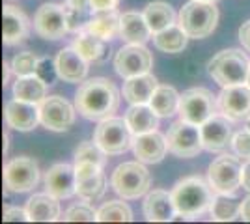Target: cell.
I'll return each mask as SVG.
<instances>
[{
  "mask_svg": "<svg viewBox=\"0 0 250 224\" xmlns=\"http://www.w3.org/2000/svg\"><path fill=\"white\" fill-rule=\"evenodd\" d=\"M179 99L181 96L176 92V88L167 84H159L149 99V107L155 110L161 118H168L176 114L179 108Z\"/></svg>",
  "mask_w": 250,
  "mask_h": 224,
  "instance_id": "obj_31",
  "label": "cell"
},
{
  "mask_svg": "<svg viewBox=\"0 0 250 224\" xmlns=\"http://www.w3.org/2000/svg\"><path fill=\"white\" fill-rule=\"evenodd\" d=\"M208 71L222 88L233 84H247L250 73V60L239 49H226L209 60Z\"/></svg>",
  "mask_w": 250,
  "mask_h": 224,
  "instance_id": "obj_3",
  "label": "cell"
},
{
  "mask_svg": "<svg viewBox=\"0 0 250 224\" xmlns=\"http://www.w3.org/2000/svg\"><path fill=\"white\" fill-rule=\"evenodd\" d=\"M62 221L65 223H94L97 221V211L94 207H90L88 204H75L63 213Z\"/></svg>",
  "mask_w": 250,
  "mask_h": 224,
  "instance_id": "obj_37",
  "label": "cell"
},
{
  "mask_svg": "<svg viewBox=\"0 0 250 224\" xmlns=\"http://www.w3.org/2000/svg\"><path fill=\"white\" fill-rule=\"evenodd\" d=\"M133 151H135L136 159L144 164L161 163L168 151L167 137H163L159 131H149L144 135H138L133 142Z\"/></svg>",
  "mask_w": 250,
  "mask_h": 224,
  "instance_id": "obj_20",
  "label": "cell"
},
{
  "mask_svg": "<svg viewBox=\"0 0 250 224\" xmlns=\"http://www.w3.org/2000/svg\"><path fill=\"white\" fill-rule=\"evenodd\" d=\"M40 58L32 51H22L17 53L11 60V71L15 77H26V75H36V67H38Z\"/></svg>",
  "mask_w": 250,
  "mask_h": 224,
  "instance_id": "obj_36",
  "label": "cell"
},
{
  "mask_svg": "<svg viewBox=\"0 0 250 224\" xmlns=\"http://www.w3.org/2000/svg\"><path fill=\"white\" fill-rule=\"evenodd\" d=\"M247 84H249V86H250V73H249V81H247Z\"/></svg>",
  "mask_w": 250,
  "mask_h": 224,
  "instance_id": "obj_48",
  "label": "cell"
},
{
  "mask_svg": "<svg viewBox=\"0 0 250 224\" xmlns=\"http://www.w3.org/2000/svg\"><path fill=\"white\" fill-rule=\"evenodd\" d=\"M120 105V90L110 79L94 77L79 86L75 107L88 120L101 122L114 114Z\"/></svg>",
  "mask_w": 250,
  "mask_h": 224,
  "instance_id": "obj_1",
  "label": "cell"
},
{
  "mask_svg": "<svg viewBox=\"0 0 250 224\" xmlns=\"http://www.w3.org/2000/svg\"><path fill=\"white\" fill-rule=\"evenodd\" d=\"M144 19L151 32L157 34L176 22V13L167 2H149L144 10Z\"/></svg>",
  "mask_w": 250,
  "mask_h": 224,
  "instance_id": "obj_32",
  "label": "cell"
},
{
  "mask_svg": "<svg viewBox=\"0 0 250 224\" xmlns=\"http://www.w3.org/2000/svg\"><path fill=\"white\" fill-rule=\"evenodd\" d=\"M45 189L58 200L77 194V172L69 164H54L45 174Z\"/></svg>",
  "mask_w": 250,
  "mask_h": 224,
  "instance_id": "obj_19",
  "label": "cell"
},
{
  "mask_svg": "<svg viewBox=\"0 0 250 224\" xmlns=\"http://www.w3.org/2000/svg\"><path fill=\"white\" fill-rule=\"evenodd\" d=\"M157 86H159V82L151 73L136 75L131 79H125L124 97L131 105H146V103H149Z\"/></svg>",
  "mask_w": 250,
  "mask_h": 224,
  "instance_id": "obj_26",
  "label": "cell"
},
{
  "mask_svg": "<svg viewBox=\"0 0 250 224\" xmlns=\"http://www.w3.org/2000/svg\"><path fill=\"white\" fill-rule=\"evenodd\" d=\"M75 108L62 96H49L40 103V120L51 131H67L75 122Z\"/></svg>",
  "mask_w": 250,
  "mask_h": 224,
  "instance_id": "obj_13",
  "label": "cell"
},
{
  "mask_svg": "<svg viewBox=\"0 0 250 224\" xmlns=\"http://www.w3.org/2000/svg\"><path fill=\"white\" fill-rule=\"evenodd\" d=\"M88 32L95 34L99 38H103L106 41L114 40V38H120V32H122V15L116 10H97L94 11L90 22L86 24Z\"/></svg>",
  "mask_w": 250,
  "mask_h": 224,
  "instance_id": "obj_24",
  "label": "cell"
},
{
  "mask_svg": "<svg viewBox=\"0 0 250 224\" xmlns=\"http://www.w3.org/2000/svg\"><path fill=\"white\" fill-rule=\"evenodd\" d=\"M241 183H243V187L250 191V159L243 164V174H241Z\"/></svg>",
  "mask_w": 250,
  "mask_h": 224,
  "instance_id": "obj_44",
  "label": "cell"
},
{
  "mask_svg": "<svg viewBox=\"0 0 250 224\" xmlns=\"http://www.w3.org/2000/svg\"><path fill=\"white\" fill-rule=\"evenodd\" d=\"M97 221L99 223H131L133 221V211L125 202H112L103 204L97 209Z\"/></svg>",
  "mask_w": 250,
  "mask_h": 224,
  "instance_id": "obj_34",
  "label": "cell"
},
{
  "mask_svg": "<svg viewBox=\"0 0 250 224\" xmlns=\"http://www.w3.org/2000/svg\"><path fill=\"white\" fill-rule=\"evenodd\" d=\"M202 131V140H204V149L209 151H220L231 142V120L228 116L213 114L206 123L200 125Z\"/></svg>",
  "mask_w": 250,
  "mask_h": 224,
  "instance_id": "obj_16",
  "label": "cell"
},
{
  "mask_svg": "<svg viewBox=\"0 0 250 224\" xmlns=\"http://www.w3.org/2000/svg\"><path fill=\"white\" fill-rule=\"evenodd\" d=\"M90 2H92L94 10L97 11V10H116L122 0H90Z\"/></svg>",
  "mask_w": 250,
  "mask_h": 224,
  "instance_id": "obj_43",
  "label": "cell"
},
{
  "mask_svg": "<svg viewBox=\"0 0 250 224\" xmlns=\"http://www.w3.org/2000/svg\"><path fill=\"white\" fill-rule=\"evenodd\" d=\"M213 192H215L213 187L196 176H190V178L177 182L172 191L177 215L188 219V217H196V215L208 211L215 200Z\"/></svg>",
  "mask_w": 250,
  "mask_h": 224,
  "instance_id": "obj_2",
  "label": "cell"
},
{
  "mask_svg": "<svg viewBox=\"0 0 250 224\" xmlns=\"http://www.w3.org/2000/svg\"><path fill=\"white\" fill-rule=\"evenodd\" d=\"M168 151L174 153L176 157L181 159H190L196 157L204 149V140H202V131L200 125H194L185 120L174 122L167 133Z\"/></svg>",
  "mask_w": 250,
  "mask_h": 224,
  "instance_id": "obj_7",
  "label": "cell"
},
{
  "mask_svg": "<svg viewBox=\"0 0 250 224\" xmlns=\"http://www.w3.org/2000/svg\"><path fill=\"white\" fill-rule=\"evenodd\" d=\"M47 88H49V84L43 82L38 75L17 77V81L13 84V97L21 99V101H28V103L40 105L43 99L47 97Z\"/></svg>",
  "mask_w": 250,
  "mask_h": 224,
  "instance_id": "obj_29",
  "label": "cell"
},
{
  "mask_svg": "<svg viewBox=\"0 0 250 224\" xmlns=\"http://www.w3.org/2000/svg\"><path fill=\"white\" fill-rule=\"evenodd\" d=\"M243 164L233 155H220L211 163L208 172V182L217 194H235L241 185Z\"/></svg>",
  "mask_w": 250,
  "mask_h": 224,
  "instance_id": "obj_9",
  "label": "cell"
},
{
  "mask_svg": "<svg viewBox=\"0 0 250 224\" xmlns=\"http://www.w3.org/2000/svg\"><path fill=\"white\" fill-rule=\"evenodd\" d=\"M77 172V194L86 200H99L106 191V178L103 174V166L94 163H75Z\"/></svg>",
  "mask_w": 250,
  "mask_h": 224,
  "instance_id": "obj_15",
  "label": "cell"
},
{
  "mask_svg": "<svg viewBox=\"0 0 250 224\" xmlns=\"http://www.w3.org/2000/svg\"><path fill=\"white\" fill-rule=\"evenodd\" d=\"M30 32V21L26 17V13L17 8L6 4L2 10V41L4 45H17L22 40H26V36Z\"/></svg>",
  "mask_w": 250,
  "mask_h": 224,
  "instance_id": "obj_17",
  "label": "cell"
},
{
  "mask_svg": "<svg viewBox=\"0 0 250 224\" xmlns=\"http://www.w3.org/2000/svg\"><path fill=\"white\" fill-rule=\"evenodd\" d=\"M94 140L108 155H120L129 148H133L135 135L129 127L127 120L110 116L99 122V125L95 129Z\"/></svg>",
  "mask_w": 250,
  "mask_h": 224,
  "instance_id": "obj_6",
  "label": "cell"
},
{
  "mask_svg": "<svg viewBox=\"0 0 250 224\" xmlns=\"http://www.w3.org/2000/svg\"><path fill=\"white\" fill-rule=\"evenodd\" d=\"M177 215L176 204L172 198V192L151 191L144 198V217L149 223H168L174 221Z\"/></svg>",
  "mask_w": 250,
  "mask_h": 224,
  "instance_id": "obj_22",
  "label": "cell"
},
{
  "mask_svg": "<svg viewBox=\"0 0 250 224\" xmlns=\"http://www.w3.org/2000/svg\"><path fill=\"white\" fill-rule=\"evenodd\" d=\"M241 219L250 223V194L241 202Z\"/></svg>",
  "mask_w": 250,
  "mask_h": 224,
  "instance_id": "obj_45",
  "label": "cell"
},
{
  "mask_svg": "<svg viewBox=\"0 0 250 224\" xmlns=\"http://www.w3.org/2000/svg\"><path fill=\"white\" fill-rule=\"evenodd\" d=\"M217 99L208 88H190L183 92L179 99V118L194 125L206 123L213 114H217Z\"/></svg>",
  "mask_w": 250,
  "mask_h": 224,
  "instance_id": "obj_8",
  "label": "cell"
},
{
  "mask_svg": "<svg viewBox=\"0 0 250 224\" xmlns=\"http://www.w3.org/2000/svg\"><path fill=\"white\" fill-rule=\"evenodd\" d=\"M231 146H233V151L239 155V157H245V159H250V131L247 127L235 133L233 139H231Z\"/></svg>",
  "mask_w": 250,
  "mask_h": 224,
  "instance_id": "obj_39",
  "label": "cell"
},
{
  "mask_svg": "<svg viewBox=\"0 0 250 224\" xmlns=\"http://www.w3.org/2000/svg\"><path fill=\"white\" fill-rule=\"evenodd\" d=\"M151 28L147 26L144 13L136 11H127L122 15V32L120 38L125 43H135V45H144L151 38Z\"/></svg>",
  "mask_w": 250,
  "mask_h": 224,
  "instance_id": "obj_27",
  "label": "cell"
},
{
  "mask_svg": "<svg viewBox=\"0 0 250 224\" xmlns=\"http://www.w3.org/2000/svg\"><path fill=\"white\" fill-rule=\"evenodd\" d=\"M36 75L49 86L54 84V81H56V77H58L56 60H51L49 56H42L40 62H38V67H36Z\"/></svg>",
  "mask_w": 250,
  "mask_h": 224,
  "instance_id": "obj_38",
  "label": "cell"
},
{
  "mask_svg": "<svg viewBox=\"0 0 250 224\" xmlns=\"http://www.w3.org/2000/svg\"><path fill=\"white\" fill-rule=\"evenodd\" d=\"M153 65V56L144 45L127 43L122 47L114 56V69L116 73L124 79H131L136 75L149 73Z\"/></svg>",
  "mask_w": 250,
  "mask_h": 224,
  "instance_id": "obj_12",
  "label": "cell"
},
{
  "mask_svg": "<svg viewBox=\"0 0 250 224\" xmlns=\"http://www.w3.org/2000/svg\"><path fill=\"white\" fill-rule=\"evenodd\" d=\"M2 221H4V223H24V221H28L26 207L21 209V207L6 205V207H4V217H2Z\"/></svg>",
  "mask_w": 250,
  "mask_h": 224,
  "instance_id": "obj_40",
  "label": "cell"
},
{
  "mask_svg": "<svg viewBox=\"0 0 250 224\" xmlns=\"http://www.w3.org/2000/svg\"><path fill=\"white\" fill-rule=\"evenodd\" d=\"M106 151H104L97 142H83L75 151V163H94L97 166H104L106 163Z\"/></svg>",
  "mask_w": 250,
  "mask_h": 224,
  "instance_id": "obj_35",
  "label": "cell"
},
{
  "mask_svg": "<svg viewBox=\"0 0 250 224\" xmlns=\"http://www.w3.org/2000/svg\"><path fill=\"white\" fill-rule=\"evenodd\" d=\"M247 129H249V131H250V116L247 118Z\"/></svg>",
  "mask_w": 250,
  "mask_h": 224,
  "instance_id": "obj_47",
  "label": "cell"
},
{
  "mask_svg": "<svg viewBox=\"0 0 250 224\" xmlns=\"http://www.w3.org/2000/svg\"><path fill=\"white\" fill-rule=\"evenodd\" d=\"M4 116L8 127L15 131H32L38 123H42L40 120V105L21 101V99H13L6 103L4 108Z\"/></svg>",
  "mask_w": 250,
  "mask_h": 224,
  "instance_id": "obj_18",
  "label": "cell"
},
{
  "mask_svg": "<svg viewBox=\"0 0 250 224\" xmlns=\"http://www.w3.org/2000/svg\"><path fill=\"white\" fill-rule=\"evenodd\" d=\"M73 47L86 62L99 64V62H104L108 58L106 40H103V38H99V36H95L92 32H88V30H81V32L77 34Z\"/></svg>",
  "mask_w": 250,
  "mask_h": 224,
  "instance_id": "obj_25",
  "label": "cell"
},
{
  "mask_svg": "<svg viewBox=\"0 0 250 224\" xmlns=\"http://www.w3.org/2000/svg\"><path fill=\"white\" fill-rule=\"evenodd\" d=\"M209 211H211L213 221L229 223V221H235L237 217H241V204L228 198V194H217Z\"/></svg>",
  "mask_w": 250,
  "mask_h": 224,
  "instance_id": "obj_33",
  "label": "cell"
},
{
  "mask_svg": "<svg viewBox=\"0 0 250 224\" xmlns=\"http://www.w3.org/2000/svg\"><path fill=\"white\" fill-rule=\"evenodd\" d=\"M239 41H241V45L247 49V51H250V19L247 22H243V24H241Z\"/></svg>",
  "mask_w": 250,
  "mask_h": 224,
  "instance_id": "obj_42",
  "label": "cell"
},
{
  "mask_svg": "<svg viewBox=\"0 0 250 224\" xmlns=\"http://www.w3.org/2000/svg\"><path fill=\"white\" fill-rule=\"evenodd\" d=\"M65 6L75 8V10H81V11H88V13H94L95 11L90 0H65Z\"/></svg>",
  "mask_w": 250,
  "mask_h": 224,
  "instance_id": "obj_41",
  "label": "cell"
},
{
  "mask_svg": "<svg viewBox=\"0 0 250 224\" xmlns=\"http://www.w3.org/2000/svg\"><path fill=\"white\" fill-rule=\"evenodd\" d=\"M26 213L32 223H54L60 217V204L58 198L49 192L34 194L26 202Z\"/></svg>",
  "mask_w": 250,
  "mask_h": 224,
  "instance_id": "obj_23",
  "label": "cell"
},
{
  "mask_svg": "<svg viewBox=\"0 0 250 224\" xmlns=\"http://www.w3.org/2000/svg\"><path fill=\"white\" fill-rule=\"evenodd\" d=\"M159 118L161 116L149 107V103H146V105H131V108L125 112V120H127V123H129V127H131L135 137L149 133V131H157Z\"/></svg>",
  "mask_w": 250,
  "mask_h": 224,
  "instance_id": "obj_28",
  "label": "cell"
},
{
  "mask_svg": "<svg viewBox=\"0 0 250 224\" xmlns=\"http://www.w3.org/2000/svg\"><path fill=\"white\" fill-rule=\"evenodd\" d=\"M34 30L47 41L62 40L69 32L63 4H42L34 17Z\"/></svg>",
  "mask_w": 250,
  "mask_h": 224,
  "instance_id": "obj_11",
  "label": "cell"
},
{
  "mask_svg": "<svg viewBox=\"0 0 250 224\" xmlns=\"http://www.w3.org/2000/svg\"><path fill=\"white\" fill-rule=\"evenodd\" d=\"M217 107L231 122L247 120L250 116V86H224L222 92L217 96Z\"/></svg>",
  "mask_w": 250,
  "mask_h": 224,
  "instance_id": "obj_14",
  "label": "cell"
},
{
  "mask_svg": "<svg viewBox=\"0 0 250 224\" xmlns=\"http://www.w3.org/2000/svg\"><path fill=\"white\" fill-rule=\"evenodd\" d=\"M10 73H13L11 71V64L4 62V86H8V82H10Z\"/></svg>",
  "mask_w": 250,
  "mask_h": 224,
  "instance_id": "obj_46",
  "label": "cell"
},
{
  "mask_svg": "<svg viewBox=\"0 0 250 224\" xmlns=\"http://www.w3.org/2000/svg\"><path fill=\"white\" fill-rule=\"evenodd\" d=\"M40 182V166L32 157H15L4 166V185L8 192H28Z\"/></svg>",
  "mask_w": 250,
  "mask_h": 224,
  "instance_id": "obj_10",
  "label": "cell"
},
{
  "mask_svg": "<svg viewBox=\"0 0 250 224\" xmlns=\"http://www.w3.org/2000/svg\"><path fill=\"white\" fill-rule=\"evenodd\" d=\"M204 2H217V0H204Z\"/></svg>",
  "mask_w": 250,
  "mask_h": 224,
  "instance_id": "obj_49",
  "label": "cell"
},
{
  "mask_svg": "<svg viewBox=\"0 0 250 224\" xmlns=\"http://www.w3.org/2000/svg\"><path fill=\"white\" fill-rule=\"evenodd\" d=\"M217 22H219V10L215 8V2L190 0L179 10L177 15V24L192 40L208 38L217 28Z\"/></svg>",
  "mask_w": 250,
  "mask_h": 224,
  "instance_id": "obj_4",
  "label": "cell"
},
{
  "mask_svg": "<svg viewBox=\"0 0 250 224\" xmlns=\"http://www.w3.org/2000/svg\"><path fill=\"white\" fill-rule=\"evenodd\" d=\"M88 64L81 54L75 51V47H65L56 56V69H58V79L63 82H83L88 75Z\"/></svg>",
  "mask_w": 250,
  "mask_h": 224,
  "instance_id": "obj_21",
  "label": "cell"
},
{
  "mask_svg": "<svg viewBox=\"0 0 250 224\" xmlns=\"http://www.w3.org/2000/svg\"><path fill=\"white\" fill-rule=\"evenodd\" d=\"M112 187L114 191L125 198V200H135L138 196L146 194L151 185V174L140 163H124L120 164L112 174Z\"/></svg>",
  "mask_w": 250,
  "mask_h": 224,
  "instance_id": "obj_5",
  "label": "cell"
},
{
  "mask_svg": "<svg viewBox=\"0 0 250 224\" xmlns=\"http://www.w3.org/2000/svg\"><path fill=\"white\" fill-rule=\"evenodd\" d=\"M187 40H188L187 32L179 24H176V22L172 26L165 28V30L153 34V43H155L157 49L163 51V53H170V54L181 53L187 47Z\"/></svg>",
  "mask_w": 250,
  "mask_h": 224,
  "instance_id": "obj_30",
  "label": "cell"
}]
</instances>
